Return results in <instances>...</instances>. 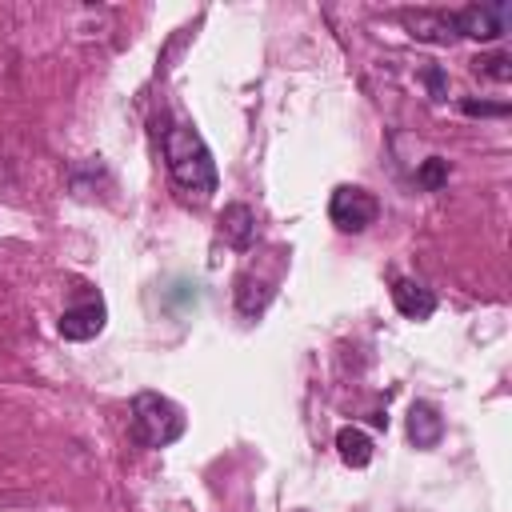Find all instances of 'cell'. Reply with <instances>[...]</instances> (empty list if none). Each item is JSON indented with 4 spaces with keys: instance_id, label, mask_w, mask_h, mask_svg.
Listing matches in <instances>:
<instances>
[{
    "instance_id": "3957f363",
    "label": "cell",
    "mask_w": 512,
    "mask_h": 512,
    "mask_svg": "<svg viewBox=\"0 0 512 512\" xmlns=\"http://www.w3.org/2000/svg\"><path fill=\"white\" fill-rule=\"evenodd\" d=\"M376 216H380V204L360 184H340L332 192V200H328V220L340 232H364L368 224H376Z\"/></svg>"
},
{
    "instance_id": "52a82bcc",
    "label": "cell",
    "mask_w": 512,
    "mask_h": 512,
    "mask_svg": "<svg viewBox=\"0 0 512 512\" xmlns=\"http://www.w3.org/2000/svg\"><path fill=\"white\" fill-rule=\"evenodd\" d=\"M392 304L408 320H428L436 312V296L424 284H416V280H396L392 284Z\"/></svg>"
},
{
    "instance_id": "5b68a950",
    "label": "cell",
    "mask_w": 512,
    "mask_h": 512,
    "mask_svg": "<svg viewBox=\"0 0 512 512\" xmlns=\"http://www.w3.org/2000/svg\"><path fill=\"white\" fill-rule=\"evenodd\" d=\"M400 24L408 28V36H416L424 44H452V40H460L452 12H400Z\"/></svg>"
},
{
    "instance_id": "9c48e42d",
    "label": "cell",
    "mask_w": 512,
    "mask_h": 512,
    "mask_svg": "<svg viewBox=\"0 0 512 512\" xmlns=\"http://www.w3.org/2000/svg\"><path fill=\"white\" fill-rule=\"evenodd\" d=\"M220 236L232 244V248H252L256 240V216L248 204H228L220 212Z\"/></svg>"
},
{
    "instance_id": "8fae6325",
    "label": "cell",
    "mask_w": 512,
    "mask_h": 512,
    "mask_svg": "<svg viewBox=\"0 0 512 512\" xmlns=\"http://www.w3.org/2000/svg\"><path fill=\"white\" fill-rule=\"evenodd\" d=\"M336 452H340V460L348 468H364L372 460V440H368V432H360V428L348 424V428L336 432Z\"/></svg>"
},
{
    "instance_id": "7c38bea8",
    "label": "cell",
    "mask_w": 512,
    "mask_h": 512,
    "mask_svg": "<svg viewBox=\"0 0 512 512\" xmlns=\"http://www.w3.org/2000/svg\"><path fill=\"white\" fill-rule=\"evenodd\" d=\"M476 64V72H484L488 80H512V60L504 56V52H492V56H480V60H472Z\"/></svg>"
},
{
    "instance_id": "5bb4252c",
    "label": "cell",
    "mask_w": 512,
    "mask_h": 512,
    "mask_svg": "<svg viewBox=\"0 0 512 512\" xmlns=\"http://www.w3.org/2000/svg\"><path fill=\"white\" fill-rule=\"evenodd\" d=\"M468 116H504L508 112V104H484V100H464L460 104Z\"/></svg>"
},
{
    "instance_id": "9a60e30c",
    "label": "cell",
    "mask_w": 512,
    "mask_h": 512,
    "mask_svg": "<svg viewBox=\"0 0 512 512\" xmlns=\"http://www.w3.org/2000/svg\"><path fill=\"white\" fill-rule=\"evenodd\" d=\"M428 84H432L436 96H444V80H440V72H428Z\"/></svg>"
},
{
    "instance_id": "7a4b0ae2",
    "label": "cell",
    "mask_w": 512,
    "mask_h": 512,
    "mask_svg": "<svg viewBox=\"0 0 512 512\" xmlns=\"http://www.w3.org/2000/svg\"><path fill=\"white\" fill-rule=\"evenodd\" d=\"M188 420H184V408L160 392H136L132 396V432L140 444L148 448H168L184 436Z\"/></svg>"
},
{
    "instance_id": "30bf717a",
    "label": "cell",
    "mask_w": 512,
    "mask_h": 512,
    "mask_svg": "<svg viewBox=\"0 0 512 512\" xmlns=\"http://www.w3.org/2000/svg\"><path fill=\"white\" fill-rule=\"evenodd\" d=\"M272 292H276V288H272L268 280H260V276L244 272V276L236 280V308H240L244 316H260V312L268 308Z\"/></svg>"
},
{
    "instance_id": "277c9868",
    "label": "cell",
    "mask_w": 512,
    "mask_h": 512,
    "mask_svg": "<svg viewBox=\"0 0 512 512\" xmlns=\"http://www.w3.org/2000/svg\"><path fill=\"white\" fill-rule=\"evenodd\" d=\"M456 20V36H472V40H500L512 24V4L496 0V4H468L460 12H452Z\"/></svg>"
},
{
    "instance_id": "8992f818",
    "label": "cell",
    "mask_w": 512,
    "mask_h": 512,
    "mask_svg": "<svg viewBox=\"0 0 512 512\" xmlns=\"http://www.w3.org/2000/svg\"><path fill=\"white\" fill-rule=\"evenodd\" d=\"M104 304L100 300H84V304H76V308H68L64 316H60V336L64 340H92L100 328H104Z\"/></svg>"
},
{
    "instance_id": "6da1fadb",
    "label": "cell",
    "mask_w": 512,
    "mask_h": 512,
    "mask_svg": "<svg viewBox=\"0 0 512 512\" xmlns=\"http://www.w3.org/2000/svg\"><path fill=\"white\" fill-rule=\"evenodd\" d=\"M160 144H164V164H168L172 184L188 200L204 204L216 192V160H212L208 144L200 140V132L184 120H172V124H164Z\"/></svg>"
},
{
    "instance_id": "4fadbf2b",
    "label": "cell",
    "mask_w": 512,
    "mask_h": 512,
    "mask_svg": "<svg viewBox=\"0 0 512 512\" xmlns=\"http://www.w3.org/2000/svg\"><path fill=\"white\" fill-rule=\"evenodd\" d=\"M448 180V160L444 156H428L424 164H420V184L424 188H440Z\"/></svg>"
},
{
    "instance_id": "ba28073f",
    "label": "cell",
    "mask_w": 512,
    "mask_h": 512,
    "mask_svg": "<svg viewBox=\"0 0 512 512\" xmlns=\"http://www.w3.org/2000/svg\"><path fill=\"white\" fill-rule=\"evenodd\" d=\"M440 436H444L440 412H436L428 400H416V404L408 408V440H412L416 448H436Z\"/></svg>"
}]
</instances>
